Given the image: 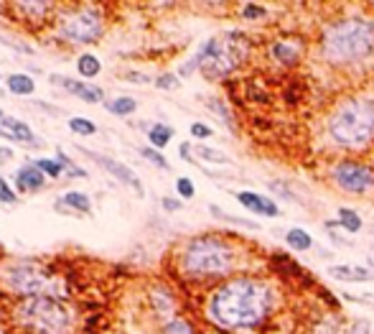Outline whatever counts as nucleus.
<instances>
[{"label": "nucleus", "instance_id": "f03ea898", "mask_svg": "<svg viewBox=\"0 0 374 334\" xmlns=\"http://www.w3.org/2000/svg\"><path fill=\"white\" fill-rule=\"evenodd\" d=\"M13 324L23 334H71L74 311L64 299L33 296L13 306Z\"/></svg>", "mask_w": 374, "mask_h": 334}, {"label": "nucleus", "instance_id": "f3484780", "mask_svg": "<svg viewBox=\"0 0 374 334\" xmlns=\"http://www.w3.org/2000/svg\"><path fill=\"white\" fill-rule=\"evenodd\" d=\"M6 90L16 97H31L36 92V82H33L31 74L16 71V74H8L6 77Z\"/></svg>", "mask_w": 374, "mask_h": 334}, {"label": "nucleus", "instance_id": "c85d7f7f", "mask_svg": "<svg viewBox=\"0 0 374 334\" xmlns=\"http://www.w3.org/2000/svg\"><path fill=\"white\" fill-rule=\"evenodd\" d=\"M160 334H199V332L189 319H176L173 316L171 321H165V327L160 329Z\"/></svg>", "mask_w": 374, "mask_h": 334}, {"label": "nucleus", "instance_id": "aec40b11", "mask_svg": "<svg viewBox=\"0 0 374 334\" xmlns=\"http://www.w3.org/2000/svg\"><path fill=\"white\" fill-rule=\"evenodd\" d=\"M100 71H102V62L97 54L84 52L76 57V74H79L82 79H95Z\"/></svg>", "mask_w": 374, "mask_h": 334}, {"label": "nucleus", "instance_id": "412c9836", "mask_svg": "<svg viewBox=\"0 0 374 334\" xmlns=\"http://www.w3.org/2000/svg\"><path fill=\"white\" fill-rule=\"evenodd\" d=\"M173 138V128L171 125H165V122H153L151 128H148V141L156 151H163Z\"/></svg>", "mask_w": 374, "mask_h": 334}, {"label": "nucleus", "instance_id": "c756f323", "mask_svg": "<svg viewBox=\"0 0 374 334\" xmlns=\"http://www.w3.org/2000/svg\"><path fill=\"white\" fill-rule=\"evenodd\" d=\"M138 154L143 156V159H146V161H151L153 166L163 168V171H165V168H168V161H165V156L160 154V151H156V148H153V146H143V148H140V151H138Z\"/></svg>", "mask_w": 374, "mask_h": 334}, {"label": "nucleus", "instance_id": "473e14b6", "mask_svg": "<svg viewBox=\"0 0 374 334\" xmlns=\"http://www.w3.org/2000/svg\"><path fill=\"white\" fill-rule=\"evenodd\" d=\"M211 214H216V217L227 219V222H235V225H242V227H257L252 222V219H242V217H235V214H224L222 209H216V207H211Z\"/></svg>", "mask_w": 374, "mask_h": 334}, {"label": "nucleus", "instance_id": "393cba45", "mask_svg": "<svg viewBox=\"0 0 374 334\" xmlns=\"http://www.w3.org/2000/svg\"><path fill=\"white\" fill-rule=\"evenodd\" d=\"M286 240H288V245H291L293 250H308V248L313 245V238H311V235H308L305 230H298V227L288 230Z\"/></svg>", "mask_w": 374, "mask_h": 334}, {"label": "nucleus", "instance_id": "dca6fc26", "mask_svg": "<svg viewBox=\"0 0 374 334\" xmlns=\"http://www.w3.org/2000/svg\"><path fill=\"white\" fill-rule=\"evenodd\" d=\"M237 202H240L245 209H250V212L260 214V217H278V214H280V207L275 205L273 200L262 197V194L240 192V194H237Z\"/></svg>", "mask_w": 374, "mask_h": 334}, {"label": "nucleus", "instance_id": "c9c22d12", "mask_svg": "<svg viewBox=\"0 0 374 334\" xmlns=\"http://www.w3.org/2000/svg\"><path fill=\"white\" fill-rule=\"evenodd\" d=\"M242 13H245V18L255 21V18H262V16H265V8H260V6H245V8H242Z\"/></svg>", "mask_w": 374, "mask_h": 334}, {"label": "nucleus", "instance_id": "b1692460", "mask_svg": "<svg viewBox=\"0 0 374 334\" xmlns=\"http://www.w3.org/2000/svg\"><path fill=\"white\" fill-rule=\"evenodd\" d=\"M33 163H36L38 171H41L46 179H62L64 176V166L59 159H36Z\"/></svg>", "mask_w": 374, "mask_h": 334}, {"label": "nucleus", "instance_id": "9d476101", "mask_svg": "<svg viewBox=\"0 0 374 334\" xmlns=\"http://www.w3.org/2000/svg\"><path fill=\"white\" fill-rule=\"evenodd\" d=\"M87 159H92L100 168H105L110 176H115V179L120 181V184H125V187H130L133 192H138V197H143V184H140V176L135 174L133 168L125 166V163H120V161L110 159V156L105 154H97V151H89V148H79Z\"/></svg>", "mask_w": 374, "mask_h": 334}, {"label": "nucleus", "instance_id": "2f4dec72", "mask_svg": "<svg viewBox=\"0 0 374 334\" xmlns=\"http://www.w3.org/2000/svg\"><path fill=\"white\" fill-rule=\"evenodd\" d=\"M176 192L181 200H194V194H197V187H194V181L189 176H178L176 179Z\"/></svg>", "mask_w": 374, "mask_h": 334}, {"label": "nucleus", "instance_id": "9b49d317", "mask_svg": "<svg viewBox=\"0 0 374 334\" xmlns=\"http://www.w3.org/2000/svg\"><path fill=\"white\" fill-rule=\"evenodd\" d=\"M51 82L57 84V87H62L64 92L79 97L87 105H97V103L105 105V90L92 82H76L74 77H64V74H51Z\"/></svg>", "mask_w": 374, "mask_h": 334}, {"label": "nucleus", "instance_id": "ea45409f", "mask_svg": "<svg viewBox=\"0 0 374 334\" xmlns=\"http://www.w3.org/2000/svg\"><path fill=\"white\" fill-rule=\"evenodd\" d=\"M0 334H6V329H3V324H0Z\"/></svg>", "mask_w": 374, "mask_h": 334}, {"label": "nucleus", "instance_id": "423d86ee", "mask_svg": "<svg viewBox=\"0 0 374 334\" xmlns=\"http://www.w3.org/2000/svg\"><path fill=\"white\" fill-rule=\"evenodd\" d=\"M51 26H54V36L59 39V44L92 46L107 31V13H105V8L95 6V3L59 6Z\"/></svg>", "mask_w": 374, "mask_h": 334}, {"label": "nucleus", "instance_id": "6e6552de", "mask_svg": "<svg viewBox=\"0 0 374 334\" xmlns=\"http://www.w3.org/2000/svg\"><path fill=\"white\" fill-rule=\"evenodd\" d=\"M329 133L344 148H364L374 138V103L372 100L341 103L329 120Z\"/></svg>", "mask_w": 374, "mask_h": 334}, {"label": "nucleus", "instance_id": "0eeeda50", "mask_svg": "<svg viewBox=\"0 0 374 334\" xmlns=\"http://www.w3.org/2000/svg\"><path fill=\"white\" fill-rule=\"evenodd\" d=\"M235 268V248L216 235H199L181 250V270L191 278L224 276Z\"/></svg>", "mask_w": 374, "mask_h": 334}, {"label": "nucleus", "instance_id": "f704fd0d", "mask_svg": "<svg viewBox=\"0 0 374 334\" xmlns=\"http://www.w3.org/2000/svg\"><path fill=\"white\" fill-rule=\"evenodd\" d=\"M191 135L204 141V138H211V128L209 125H204V122H191Z\"/></svg>", "mask_w": 374, "mask_h": 334}, {"label": "nucleus", "instance_id": "2eb2a0df", "mask_svg": "<svg viewBox=\"0 0 374 334\" xmlns=\"http://www.w3.org/2000/svg\"><path fill=\"white\" fill-rule=\"evenodd\" d=\"M62 214H71V217H82V214H89L92 212V200H89V194L84 192H76V189H71V192H64L62 197L57 200V205H54Z\"/></svg>", "mask_w": 374, "mask_h": 334}, {"label": "nucleus", "instance_id": "f257e3e1", "mask_svg": "<svg viewBox=\"0 0 374 334\" xmlns=\"http://www.w3.org/2000/svg\"><path fill=\"white\" fill-rule=\"evenodd\" d=\"M270 289L255 278H232L209 296L206 314L216 327L250 329L270 314Z\"/></svg>", "mask_w": 374, "mask_h": 334}, {"label": "nucleus", "instance_id": "cd10ccee", "mask_svg": "<svg viewBox=\"0 0 374 334\" xmlns=\"http://www.w3.org/2000/svg\"><path fill=\"white\" fill-rule=\"evenodd\" d=\"M54 159H59V161H62V166H64V174L69 176V179H87V171H84L82 166H76L74 161H71L69 156L64 154L62 148H59V151H57V156H54Z\"/></svg>", "mask_w": 374, "mask_h": 334}, {"label": "nucleus", "instance_id": "4c0bfd02", "mask_svg": "<svg viewBox=\"0 0 374 334\" xmlns=\"http://www.w3.org/2000/svg\"><path fill=\"white\" fill-rule=\"evenodd\" d=\"M125 77L133 79V84H146L148 82V77H146V74H140V71H127Z\"/></svg>", "mask_w": 374, "mask_h": 334}, {"label": "nucleus", "instance_id": "f8f14e48", "mask_svg": "<svg viewBox=\"0 0 374 334\" xmlns=\"http://www.w3.org/2000/svg\"><path fill=\"white\" fill-rule=\"evenodd\" d=\"M11 11L16 13V18H18L21 23H36V28H38L54 21L59 6L57 3H13Z\"/></svg>", "mask_w": 374, "mask_h": 334}, {"label": "nucleus", "instance_id": "a211bd4d", "mask_svg": "<svg viewBox=\"0 0 374 334\" xmlns=\"http://www.w3.org/2000/svg\"><path fill=\"white\" fill-rule=\"evenodd\" d=\"M329 273L339 281H356V283H364V281H372V270L362 268V265H334L329 268Z\"/></svg>", "mask_w": 374, "mask_h": 334}, {"label": "nucleus", "instance_id": "bb28decb", "mask_svg": "<svg viewBox=\"0 0 374 334\" xmlns=\"http://www.w3.org/2000/svg\"><path fill=\"white\" fill-rule=\"evenodd\" d=\"M194 154H197V159L201 161H209V163H227V154H222V151H216V148H209L204 146V143H197L194 146Z\"/></svg>", "mask_w": 374, "mask_h": 334}, {"label": "nucleus", "instance_id": "72a5a7b5", "mask_svg": "<svg viewBox=\"0 0 374 334\" xmlns=\"http://www.w3.org/2000/svg\"><path fill=\"white\" fill-rule=\"evenodd\" d=\"M156 87H158V90H176L178 77H176V74H158V79H156Z\"/></svg>", "mask_w": 374, "mask_h": 334}, {"label": "nucleus", "instance_id": "20e7f679", "mask_svg": "<svg viewBox=\"0 0 374 334\" xmlns=\"http://www.w3.org/2000/svg\"><path fill=\"white\" fill-rule=\"evenodd\" d=\"M324 57L334 64H354L374 52V23L367 18H344L324 33Z\"/></svg>", "mask_w": 374, "mask_h": 334}, {"label": "nucleus", "instance_id": "7ed1b4c3", "mask_svg": "<svg viewBox=\"0 0 374 334\" xmlns=\"http://www.w3.org/2000/svg\"><path fill=\"white\" fill-rule=\"evenodd\" d=\"M0 286L18 299H33V296L66 299V283L57 270L41 260H13L3 265Z\"/></svg>", "mask_w": 374, "mask_h": 334}, {"label": "nucleus", "instance_id": "6ab92c4d", "mask_svg": "<svg viewBox=\"0 0 374 334\" xmlns=\"http://www.w3.org/2000/svg\"><path fill=\"white\" fill-rule=\"evenodd\" d=\"M105 110H107L110 115L127 117L138 110V100L130 95H117V97H112V100H105Z\"/></svg>", "mask_w": 374, "mask_h": 334}, {"label": "nucleus", "instance_id": "4be33fe9", "mask_svg": "<svg viewBox=\"0 0 374 334\" xmlns=\"http://www.w3.org/2000/svg\"><path fill=\"white\" fill-rule=\"evenodd\" d=\"M270 52H273V57L278 59L280 64H293L300 57V46L296 41H278V44H273Z\"/></svg>", "mask_w": 374, "mask_h": 334}, {"label": "nucleus", "instance_id": "1a4fd4ad", "mask_svg": "<svg viewBox=\"0 0 374 334\" xmlns=\"http://www.w3.org/2000/svg\"><path fill=\"white\" fill-rule=\"evenodd\" d=\"M331 174H334V181L344 192L362 194L374 187V171L364 163H356V161H341V163L334 166Z\"/></svg>", "mask_w": 374, "mask_h": 334}, {"label": "nucleus", "instance_id": "79ce46f5", "mask_svg": "<svg viewBox=\"0 0 374 334\" xmlns=\"http://www.w3.org/2000/svg\"><path fill=\"white\" fill-rule=\"evenodd\" d=\"M0 92H3V90H0Z\"/></svg>", "mask_w": 374, "mask_h": 334}, {"label": "nucleus", "instance_id": "58836bf2", "mask_svg": "<svg viewBox=\"0 0 374 334\" xmlns=\"http://www.w3.org/2000/svg\"><path fill=\"white\" fill-rule=\"evenodd\" d=\"M178 154H181V159H184V161H191V146H189V143H181Z\"/></svg>", "mask_w": 374, "mask_h": 334}, {"label": "nucleus", "instance_id": "39448f33", "mask_svg": "<svg viewBox=\"0 0 374 334\" xmlns=\"http://www.w3.org/2000/svg\"><path fill=\"white\" fill-rule=\"evenodd\" d=\"M250 41L242 33H229L227 39H209L199 46V52L181 67V77H191L197 69L204 71L206 79H224L245 62Z\"/></svg>", "mask_w": 374, "mask_h": 334}, {"label": "nucleus", "instance_id": "4468645a", "mask_svg": "<svg viewBox=\"0 0 374 334\" xmlns=\"http://www.w3.org/2000/svg\"><path fill=\"white\" fill-rule=\"evenodd\" d=\"M46 176L38 171V166L33 161L23 163V166L16 168L13 174V184H16V192H23V194H36V192H44L46 189Z\"/></svg>", "mask_w": 374, "mask_h": 334}, {"label": "nucleus", "instance_id": "a19ab883", "mask_svg": "<svg viewBox=\"0 0 374 334\" xmlns=\"http://www.w3.org/2000/svg\"><path fill=\"white\" fill-rule=\"evenodd\" d=\"M369 258H372V260H374V253H369Z\"/></svg>", "mask_w": 374, "mask_h": 334}, {"label": "nucleus", "instance_id": "7c9ffc66", "mask_svg": "<svg viewBox=\"0 0 374 334\" xmlns=\"http://www.w3.org/2000/svg\"><path fill=\"white\" fill-rule=\"evenodd\" d=\"M0 205H18V192L3 176H0Z\"/></svg>", "mask_w": 374, "mask_h": 334}, {"label": "nucleus", "instance_id": "a878e982", "mask_svg": "<svg viewBox=\"0 0 374 334\" xmlns=\"http://www.w3.org/2000/svg\"><path fill=\"white\" fill-rule=\"evenodd\" d=\"M339 227H344L346 232H359L362 230V217L354 212V209H346V207H341L339 209Z\"/></svg>", "mask_w": 374, "mask_h": 334}, {"label": "nucleus", "instance_id": "ddd939ff", "mask_svg": "<svg viewBox=\"0 0 374 334\" xmlns=\"http://www.w3.org/2000/svg\"><path fill=\"white\" fill-rule=\"evenodd\" d=\"M0 135L8 138V141H16V143H25V146H41L31 128H28V122L18 120V117L8 115L0 110Z\"/></svg>", "mask_w": 374, "mask_h": 334}, {"label": "nucleus", "instance_id": "e433bc0d", "mask_svg": "<svg viewBox=\"0 0 374 334\" xmlns=\"http://www.w3.org/2000/svg\"><path fill=\"white\" fill-rule=\"evenodd\" d=\"M181 200H176V197H165L163 200V209L165 212H176V209H181Z\"/></svg>", "mask_w": 374, "mask_h": 334}, {"label": "nucleus", "instance_id": "5701e85b", "mask_svg": "<svg viewBox=\"0 0 374 334\" xmlns=\"http://www.w3.org/2000/svg\"><path fill=\"white\" fill-rule=\"evenodd\" d=\"M69 130L74 135H82V138H89V135H95L97 133V122H92L89 117H82V115H74L69 117Z\"/></svg>", "mask_w": 374, "mask_h": 334}]
</instances>
